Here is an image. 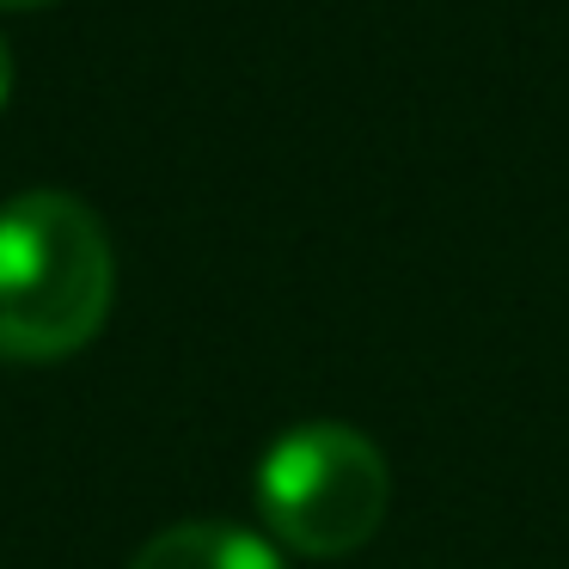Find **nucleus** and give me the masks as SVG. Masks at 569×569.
Masks as SVG:
<instances>
[{"label":"nucleus","mask_w":569,"mask_h":569,"mask_svg":"<svg viewBox=\"0 0 569 569\" xmlns=\"http://www.w3.org/2000/svg\"><path fill=\"white\" fill-rule=\"evenodd\" d=\"M117 258L104 221L68 190L0 202V356L62 361L111 319Z\"/></svg>","instance_id":"obj_1"},{"label":"nucleus","mask_w":569,"mask_h":569,"mask_svg":"<svg viewBox=\"0 0 569 569\" xmlns=\"http://www.w3.org/2000/svg\"><path fill=\"white\" fill-rule=\"evenodd\" d=\"M386 502V453L349 422H300L258 466L263 527L300 557H349L380 532Z\"/></svg>","instance_id":"obj_2"},{"label":"nucleus","mask_w":569,"mask_h":569,"mask_svg":"<svg viewBox=\"0 0 569 569\" xmlns=\"http://www.w3.org/2000/svg\"><path fill=\"white\" fill-rule=\"evenodd\" d=\"M129 569H288L263 532H246L233 520H184L153 532Z\"/></svg>","instance_id":"obj_3"},{"label":"nucleus","mask_w":569,"mask_h":569,"mask_svg":"<svg viewBox=\"0 0 569 569\" xmlns=\"http://www.w3.org/2000/svg\"><path fill=\"white\" fill-rule=\"evenodd\" d=\"M13 99V56H7V38H0V104Z\"/></svg>","instance_id":"obj_4"},{"label":"nucleus","mask_w":569,"mask_h":569,"mask_svg":"<svg viewBox=\"0 0 569 569\" xmlns=\"http://www.w3.org/2000/svg\"><path fill=\"white\" fill-rule=\"evenodd\" d=\"M38 7H56V0H0V13H38Z\"/></svg>","instance_id":"obj_5"}]
</instances>
